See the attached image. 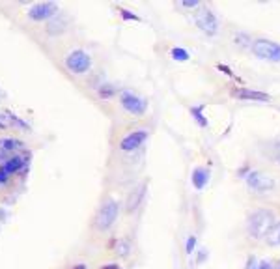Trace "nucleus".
<instances>
[{
  "mask_svg": "<svg viewBox=\"0 0 280 269\" xmlns=\"http://www.w3.org/2000/svg\"><path fill=\"white\" fill-rule=\"evenodd\" d=\"M54 15H58V4H54V2H38V4L30 6V10H28V17L32 21H45Z\"/></svg>",
  "mask_w": 280,
  "mask_h": 269,
  "instance_id": "0eeeda50",
  "label": "nucleus"
},
{
  "mask_svg": "<svg viewBox=\"0 0 280 269\" xmlns=\"http://www.w3.org/2000/svg\"><path fill=\"white\" fill-rule=\"evenodd\" d=\"M194 248H196V236H189V239H187L185 243V252L191 256L194 252Z\"/></svg>",
  "mask_w": 280,
  "mask_h": 269,
  "instance_id": "412c9836",
  "label": "nucleus"
},
{
  "mask_svg": "<svg viewBox=\"0 0 280 269\" xmlns=\"http://www.w3.org/2000/svg\"><path fill=\"white\" fill-rule=\"evenodd\" d=\"M118 213H120L118 202L116 200H107L103 206L99 207V211L95 213V217H93V228L97 232H107L116 223Z\"/></svg>",
  "mask_w": 280,
  "mask_h": 269,
  "instance_id": "f03ea898",
  "label": "nucleus"
},
{
  "mask_svg": "<svg viewBox=\"0 0 280 269\" xmlns=\"http://www.w3.org/2000/svg\"><path fill=\"white\" fill-rule=\"evenodd\" d=\"M194 22H196V26L204 32L206 36H215L218 32L217 17H215V13L211 10H208V8H202V10L198 11L196 15H194Z\"/></svg>",
  "mask_w": 280,
  "mask_h": 269,
  "instance_id": "39448f33",
  "label": "nucleus"
},
{
  "mask_svg": "<svg viewBox=\"0 0 280 269\" xmlns=\"http://www.w3.org/2000/svg\"><path fill=\"white\" fill-rule=\"evenodd\" d=\"M146 138H148V131L138 129V131H133V133H129L127 136H124L122 142H120V148L124 152H135L136 148H140V146L144 144Z\"/></svg>",
  "mask_w": 280,
  "mask_h": 269,
  "instance_id": "1a4fd4ad",
  "label": "nucleus"
},
{
  "mask_svg": "<svg viewBox=\"0 0 280 269\" xmlns=\"http://www.w3.org/2000/svg\"><path fill=\"white\" fill-rule=\"evenodd\" d=\"M24 159L22 157H19V156H15V157H10L4 165H2V168H6L10 174H13V172H17V170H21V168H24Z\"/></svg>",
  "mask_w": 280,
  "mask_h": 269,
  "instance_id": "2eb2a0df",
  "label": "nucleus"
},
{
  "mask_svg": "<svg viewBox=\"0 0 280 269\" xmlns=\"http://www.w3.org/2000/svg\"><path fill=\"white\" fill-rule=\"evenodd\" d=\"M206 258H208V250L204 248V250H200V256H198V264H202V262H204Z\"/></svg>",
  "mask_w": 280,
  "mask_h": 269,
  "instance_id": "bb28decb",
  "label": "nucleus"
},
{
  "mask_svg": "<svg viewBox=\"0 0 280 269\" xmlns=\"http://www.w3.org/2000/svg\"><path fill=\"white\" fill-rule=\"evenodd\" d=\"M101 269H120L116 264H108V266H105V268H101Z\"/></svg>",
  "mask_w": 280,
  "mask_h": 269,
  "instance_id": "cd10ccee",
  "label": "nucleus"
},
{
  "mask_svg": "<svg viewBox=\"0 0 280 269\" xmlns=\"http://www.w3.org/2000/svg\"><path fill=\"white\" fill-rule=\"evenodd\" d=\"M17 148H22L19 140H13V138H2L0 140V152H4V154H8L11 150H17Z\"/></svg>",
  "mask_w": 280,
  "mask_h": 269,
  "instance_id": "f3484780",
  "label": "nucleus"
},
{
  "mask_svg": "<svg viewBox=\"0 0 280 269\" xmlns=\"http://www.w3.org/2000/svg\"><path fill=\"white\" fill-rule=\"evenodd\" d=\"M191 181H193L194 189H198V191L206 189V185H208V181H209V170L204 168V166L194 168V172H193V176H191Z\"/></svg>",
  "mask_w": 280,
  "mask_h": 269,
  "instance_id": "f8f14e48",
  "label": "nucleus"
},
{
  "mask_svg": "<svg viewBox=\"0 0 280 269\" xmlns=\"http://www.w3.org/2000/svg\"><path fill=\"white\" fill-rule=\"evenodd\" d=\"M170 54H172V58L177 60V62H187V60L191 58V56H189V52H187L185 49H181V47H174Z\"/></svg>",
  "mask_w": 280,
  "mask_h": 269,
  "instance_id": "a211bd4d",
  "label": "nucleus"
},
{
  "mask_svg": "<svg viewBox=\"0 0 280 269\" xmlns=\"http://www.w3.org/2000/svg\"><path fill=\"white\" fill-rule=\"evenodd\" d=\"M254 269H273V266H271L269 262H258V266Z\"/></svg>",
  "mask_w": 280,
  "mask_h": 269,
  "instance_id": "a878e982",
  "label": "nucleus"
},
{
  "mask_svg": "<svg viewBox=\"0 0 280 269\" xmlns=\"http://www.w3.org/2000/svg\"><path fill=\"white\" fill-rule=\"evenodd\" d=\"M65 66H67L73 73L83 75V73H86L88 69H90V66H92V58H90V54H88V52L73 51L65 56Z\"/></svg>",
  "mask_w": 280,
  "mask_h": 269,
  "instance_id": "423d86ee",
  "label": "nucleus"
},
{
  "mask_svg": "<svg viewBox=\"0 0 280 269\" xmlns=\"http://www.w3.org/2000/svg\"><path fill=\"white\" fill-rule=\"evenodd\" d=\"M8 176H10V172L0 166V183H6V181H8Z\"/></svg>",
  "mask_w": 280,
  "mask_h": 269,
  "instance_id": "393cba45",
  "label": "nucleus"
},
{
  "mask_svg": "<svg viewBox=\"0 0 280 269\" xmlns=\"http://www.w3.org/2000/svg\"><path fill=\"white\" fill-rule=\"evenodd\" d=\"M252 52L259 60L267 62H280V45L271 40H256L252 43Z\"/></svg>",
  "mask_w": 280,
  "mask_h": 269,
  "instance_id": "20e7f679",
  "label": "nucleus"
},
{
  "mask_svg": "<svg viewBox=\"0 0 280 269\" xmlns=\"http://www.w3.org/2000/svg\"><path fill=\"white\" fill-rule=\"evenodd\" d=\"M8 122H10V124H15L17 127H22V129H26V127H28L24 122H21V120H19L17 116H13V114H8Z\"/></svg>",
  "mask_w": 280,
  "mask_h": 269,
  "instance_id": "4be33fe9",
  "label": "nucleus"
},
{
  "mask_svg": "<svg viewBox=\"0 0 280 269\" xmlns=\"http://www.w3.org/2000/svg\"><path fill=\"white\" fill-rule=\"evenodd\" d=\"M114 93H116V88L110 86V84L99 86V95H101V97H110V95H114Z\"/></svg>",
  "mask_w": 280,
  "mask_h": 269,
  "instance_id": "aec40b11",
  "label": "nucleus"
},
{
  "mask_svg": "<svg viewBox=\"0 0 280 269\" xmlns=\"http://www.w3.org/2000/svg\"><path fill=\"white\" fill-rule=\"evenodd\" d=\"M277 161L280 163V144L277 146Z\"/></svg>",
  "mask_w": 280,
  "mask_h": 269,
  "instance_id": "c756f323",
  "label": "nucleus"
},
{
  "mask_svg": "<svg viewBox=\"0 0 280 269\" xmlns=\"http://www.w3.org/2000/svg\"><path fill=\"white\" fill-rule=\"evenodd\" d=\"M206 105H198V107H191V116H194V120H196V124L200 127H208V118H206Z\"/></svg>",
  "mask_w": 280,
  "mask_h": 269,
  "instance_id": "dca6fc26",
  "label": "nucleus"
},
{
  "mask_svg": "<svg viewBox=\"0 0 280 269\" xmlns=\"http://www.w3.org/2000/svg\"><path fill=\"white\" fill-rule=\"evenodd\" d=\"M129 248L131 247H129V241H127V239H120V241L116 243V252H118L122 258H125V256L129 254Z\"/></svg>",
  "mask_w": 280,
  "mask_h": 269,
  "instance_id": "6ab92c4d",
  "label": "nucleus"
},
{
  "mask_svg": "<svg viewBox=\"0 0 280 269\" xmlns=\"http://www.w3.org/2000/svg\"><path fill=\"white\" fill-rule=\"evenodd\" d=\"M275 223H277V219H275V213L271 209H258L247 221V232H249L250 238L263 239L271 228L275 226Z\"/></svg>",
  "mask_w": 280,
  "mask_h": 269,
  "instance_id": "f257e3e1",
  "label": "nucleus"
},
{
  "mask_svg": "<svg viewBox=\"0 0 280 269\" xmlns=\"http://www.w3.org/2000/svg\"><path fill=\"white\" fill-rule=\"evenodd\" d=\"M144 195H146V183H140V185L136 187L135 191L129 195V198H127V211H129V213L135 211L136 207L142 204Z\"/></svg>",
  "mask_w": 280,
  "mask_h": 269,
  "instance_id": "9b49d317",
  "label": "nucleus"
},
{
  "mask_svg": "<svg viewBox=\"0 0 280 269\" xmlns=\"http://www.w3.org/2000/svg\"><path fill=\"white\" fill-rule=\"evenodd\" d=\"M263 241L271 245V247H280V221L275 223V226L267 232V236L263 238Z\"/></svg>",
  "mask_w": 280,
  "mask_h": 269,
  "instance_id": "4468645a",
  "label": "nucleus"
},
{
  "mask_svg": "<svg viewBox=\"0 0 280 269\" xmlns=\"http://www.w3.org/2000/svg\"><path fill=\"white\" fill-rule=\"evenodd\" d=\"M6 125H8V122H4L2 116H0V129H6Z\"/></svg>",
  "mask_w": 280,
  "mask_h": 269,
  "instance_id": "c85d7f7f",
  "label": "nucleus"
},
{
  "mask_svg": "<svg viewBox=\"0 0 280 269\" xmlns=\"http://www.w3.org/2000/svg\"><path fill=\"white\" fill-rule=\"evenodd\" d=\"M179 6L189 8V10H194V8H200V2H196V0H191V2H179Z\"/></svg>",
  "mask_w": 280,
  "mask_h": 269,
  "instance_id": "b1692460",
  "label": "nucleus"
},
{
  "mask_svg": "<svg viewBox=\"0 0 280 269\" xmlns=\"http://www.w3.org/2000/svg\"><path fill=\"white\" fill-rule=\"evenodd\" d=\"M65 28H67V21H65V17H62L60 13L54 15V19L49 21V24H47V32H49L51 36H58V34L65 32Z\"/></svg>",
  "mask_w": 280,
  "mask_h": 269,
  "instance_id": "ddd939ff",
  "label": "nucleus"
},
{
  "mask_svg": "<svg viewBox=\"0 0 280 269\" xmlns=\"http://www.w3.org/2000/svg\"><path fill=\"white\" fill-rule=\"evenodd\" d=\"M247 181L250 191L258 193V195H265L275 189V179L263 172H258V170H249V174L243 178Z\"/></svg>",
  "mask_w": 280,
  "mask_h": 269,
  "instance_id": "7ed1b4c3",
  "label": "nucleus"
},
{
  "mask_svg": "<svg viewBox=\"0 0 280 269\" xmlns=\"http://www.w3.org/2000/svg\"><path fill=\"white\" fill-rule=\"evenodd\" d=\"M120 103L124 107L127 112L135 114V116H142L148 109V103H146L142 97L135 95L133 92H124L122 97H120Z\"/></svg>",
  "mask_w": 280,
  "mask_h": 269,
  "instance_id": "6e6552de",
  "label": "nucleus"
},
{
  "mask_svg": "<svg viewBox=\"0 0 280 269\" xmlns=\"http://www.w3.org/2000/svg\"><path fill=\"white\" fill-rule=\"evenodd\" d=\"M279 269H280V268H279Z\"/></svg>",
  "mask_w": 280,
  "mask_h": 269,
  "instance_id": "2f4dec72",
  "label": "nucleus"
},
{
  "mask_svg": "<svg viewBox=\"0 0 280 269\" xmlns=\"http://www.w3.org/2000/svg\"><path fill=\"white\" fill-rule=\"evenodd\" d=\"M232 95L237 99H245V101H259L265 103L271 101V95L265 92H258V90H250V88H241V90H232Z\"/></svg>",
  "mask_w": 280,
  "mask_h": 269,
  "instance_id": "9d476101",
  "label": "nucleus"
},
{
  "mask_svg": "<svg viewBox=\"0 0 280 269\" xmlns=\"http://www.w3.org/2000/svg\"><path fill=\"white\" fill-rule=\"evenodd\" d=\"M73 269H86V266H83V264H79V266H75Z\"/></svg>",
  "mask_w": 280,
  "mask_h": 269,
  "instance_id": "7c9ffc66",
  "label": "nucleus"
},
{
  "mask_svg": "<svg viewBox=\"0 0 280 269\" xmlns=\"http://www.w3.org/2000/svg\"><path fill=\"white\" fill-rule=\"evenodd\" d=\"M120 13H122V17H124V19H127V21H129V19H131V21H140V19L136 17L135 13H131V11H127V10H120Z\"/></svg>",
  "mask_w": 280,
  "mask_h": 269,
  "instance_id": "5701e85b",
  "label": "nucleus"
}]
</instances>
